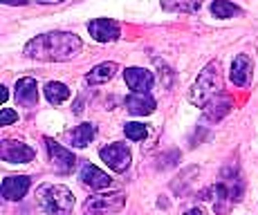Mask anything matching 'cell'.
<instances>
[{"instance_id":"1","label":"cell","mask_w":258,"mask_h":215,"mask_svg":"<svg viewBox=\"0 0 258 215\" xmlns=\"http://www.w3.org/2000/svg\"><path fill=\"white\" fill-rule=\"evenodd\" d=\"M83 43L77 34L70 32H47L41 36L32 38L25 45V56L34 58V61H45V63H63L72 61L79 52H81Z\"/></svg>"},{"instance_id":"2","label":"cell","mask_w":258,"mask_h":215,"mask_svg":"<svg viewBox=\"0 0 258 215\" xmlns=\"http://www.w3.org/2000/svg\"><path fill=\"white\" fill-rule=\"evenodd\" d=\"M218 94H222V74H220V65L211 61L198 74L196 83H193L191 92H188V101L198 108H205Z\"/></svg>"},{"instance_id":"3","label":"cell","mask_w":258,"mask_h":215,"mask_svg":"<svg viewBox=\"0 0 258 215\" xmlns=\"http://www.w3.org/2000/svg\"><path fill=\"white\" fill-rule=\"evenodd\" d=\"M43 215H70L74 208V195L63 184H45L36 193Z\"/></svg>"},{"instance_id":"4","label":"cell","mask_w":258,"mask_h":215,"mask_svg":"<svg viewBox=\"0 0 258 215\" xmlns=\"http://www.w3.org/2000/svg\"><path fill=\"white\" fill-rule=\"evenodd\" d=\"M126 204V195L123 193H110V195H94L88 197L83 204L86 213H117Z\"/></svg>"},{"instance_id":"5","label":"cell","mask_w":258,"mask_h":215,"mask_svg":"<svg viewBox=\"0 0 258 215\" xmlns=\"http://www.w3.org/2000/svg\"><path fill=\"white\" fill-rule=\"evenodd\" d=\"M99 157L106 162L108 168H112L115 173H126L131 166V151H128L126 144H110V146L101 148Z\"/></svg>"},{"instance_id":"6","label":"cell","mask_w":258,"mask_h":215,"mask_svg":"<svg viewBox=\"0 0 258 215\" xmlns=\"http://www.w3.org/2000/svg\"><path fill=\"white\" fill-rule=\"evenodd\" d=\"M88 32L97 43H115L121 36V25L112 18H94L88 23Z\"/></svg>"},{"instance_id":"7","label":"cell","mask_w":258,"mask_h":215,"mask_svg":"<svg viewBox=\"0 0 258 215\" xmlns=\"http://www.w3.org/2000/svg\"><path fill=\"white\" fill-rule=\"evenodd\" d=\"M0 157L9 164H27L36 157L34 148H29L27 144L23 141H14V139H5L0 144Z\"/></svg>"},{"instance_id":"8","label":"cell","mask_w":258,"mask_h":215,"mask_svg":"<svg viewBox=\"0 0 258 215\" xmlns=\"http://www.w3.org/2000/svg\"><path fill=\"white\" fill-rule=\"evenodd\" d=\"M45 148L49 153V159H52L54 168H56L58 173H70L74 166H77V157H74L72 151H68L66 146H61L58 141H54V139L45 137Z\"/></svg>"},{"instance_id":"9","label":"cell","mask_w":258,"mask_h":215,"mask_svg":"<svg viewBox=\"0 0 258 215\" xmlns=\"http://www.w3.org/2000/svg\"><path fill=\"white\" fill-rule=\"evenodd\" d=\"M29 186H32V179L27 175H9L7 179H3V197L9 199V202L23 199L27 195Z\"/></svg>"},{"instance_id":"10","label":"cell","mask_w":258,"mask_h":215,"mask_svg":"<svg viewBox=\"0 0 258 215\" xmlns=\"http://www.w3.org/2000/svg\"><path fill=\"white\" fill-rule=\"evenodd\" d=\"M123 79H126V86L131 88L133 92H140V94H146L148 90L153 88V81H155L153 72H148V69H144V67H126Z\"/></svg>"},{"instance_id":"11","label":"cell","mask_w":258,"mask_h":215,"mask_svg":"<svg viewBox=\"0 0 258 215\" xmlns=\"http://www.w3.org/2000/svg\"><path fill=\"white\" fill-rule=\"evenodd\" d=\"M251 58L247 56V54H238L234 58V63H231V69H229V79L231 83L238 88H247L251 81Z\"/></svg>"},{"instance_id":"12","label":"cell","mask_w":258,"mask_h":215,"mask_svg":"<svg viewBox=\"0 0 258 215\" xmlns=\"http://www.w3.org/2000/svg\"><path fill=\"white\" fill-rule=\"evenodd\" d=\"M79 179L83 182V186L92 188V191H103V188H108L112 184V179L103 171H99L97 166H92V164H83L81 173H79Z\"/></svg>"},{"instance_id":"13","label":"cell","mask_w":258,"mask_h":215,"mask_svg":"<svg viewBox=\"0 0 258 215\" xmlns=\"http://www.w3.org/2000/svg\"><path fill=\"white\" fill-rule=\"evenodd\" d=\"M14 97H16V101L21 103L25 108H34L38 103V86L34 79L25 77L21 81L16 83V92H14Z\"/></svg>"},{"instance_id":"14","label":"cell","mask_w":258,"mask_h":215,"mask_svg":"<svg viewBox=\"0 0 258 215\" xmlns=\"http://www.w3.org/2000/svg\"><path fill=\"white\" fill-rule=\"evenodd\" d=\"M155 99L151 97V94H140V92H133L131 97L126 99V110L131 114H135V117H144V114H151L153 110H155Z\"/></svg>"},{"instance_id":"15","label":"cell","mask_w":258,"mask_h":215,"mask_svg":"<svg viewBox=\"0 0 258 215\" xmlns=\"http://www.w3.org/2000/svg\"><path fill=\"white\" fill-rule=\"evenodd\" d=\"M115 72H117V63H99L97 67H92L90 72L86 74V83H90V86L106 83L115 77Z\"/></svg>"},{"instance_id":"16","label":"cell","mask_w":258,"mask_h":215,"mask_svg":"<svg viewBox=\"0 0 258 215\" xmlns=\"http://www.w3.org/2000/svg\"><path fill=\"white\" fill-rule=\"evenodd\" d=\"M94 134H97L94 123H81V126H77L70 132V141H72L74 148H86L94 139Z\"/></svg>"},{"instance_id":"17","label":"cell","mask_w":258,"mask_h":215,"mask_svg":"<svg viewBox=\"0 0 258 215\" xmlns=\"http://www.w3.org/2000/svg\"><path fill=\"white\" fill-rule=\"evenodd\" d=\"M70 88L66 86V83H58V81H49L45 86V97L47 101L52 103V106H61L63 101H68L70 99Z\"/></svg>"},{"instance_id":"18","label":"cell","mask_w":258,"mask_h":215,"mask_svg":"<svg viewBox=\"0 0 258 215\" xmlns=\"http://www.w3.org/2000/svg\"><path fill=\"white\" fill-rule=\"evenodd\" d=\"M164 12H180V14H193L202 7L205 0H160Z\"/></svg>"},{"instance_id":"19","label":"cell","mask_w":258,"mask_h":215,"mask_svg":"<svg viewBox=\"0 0 258 215\" xmlns=\"http://www.w3.org/2000/svg\"><path fill=\"white\" fill-rule=\"evenodd\" d=\"M229 106H231L229 99L222 97V94H218L216 99H211V101L205 106V117H207V119H211V121H213V119L218 121V119H220L222 114L229 112Z\"/></svg>"},{"instance_id":"20","label":"cell","mask_w":258,"mask_h":215,"mask_svg":"<svg viewBox=\"0 0 258 215\" xmlns=\"http://www.w3.org/2000/svg\"><path fill=\"white\" fill-rule=\"evenodd\" d=\"M211 14L216 18H234L240 14V9L229 0H213L211 3Z\"/></svg>"},{"instance_id":"21","label":"cell","mask_w":258,"mask_h":215,"mask_svg":"<svg viewBox=\"0 0 258 215\" xmlns=\"http://www.w3.org/2000/svg\"><path fill=\"white\" fill-rule=\"evenodd\" d=\"M123 132H126V137L133 139V141H144V137H146V126L137 123V121H131L123 126Z\"/></svg>"},{"instance_id":"22","label":"cell","mask_w":258,"mask_h":215,"mask_svg":"<svg viewBox=\"0 0 258 215\" xmlns=\"http://www.w3.org/2000/svg\"><path fill=\"white\" fill-rule=\"evenodd\" d=\"M14 121H18V112H14L12 108H3V112H0V126H12Z\"/></svg>"},{"instance_id":"23","label":"cell","mask_w":258,"mask_h":215,"mask_svg":"<svg viewBox=\"0 0 258 215\" xmlns=\"http://www.w3.org/2000/svg\"><path fill=\"white\" fill-rule=\"evenodd\" d=\"M184 215H207V213L202 211V208H198V206H196V208H188V211H186Z\"/></svg>"},{"instance_id":"24","label":"cell","mask_w":258,"mask_h":215,"mask_svg":"<svg viewBox=\"0 0 258 215\" xmlns=\"http://www.w3.org/2000/svg\"><path fill=\"white\" fill-rule=\"evenodd\" d=\"M5 5H27V0H3Z\"/></svg>"},{"instance_id":"25","label":"cell","mask_w":258,"mask_h":215,"mask_svg":"<svg viewBox=\"0 0 258 215\" xmlns=\"http://www.w3.org/2000/svg\"><path fill=\"white\" fill-rule=\"evenodd\" d=\"M7 99H9V92H7V88H3V92H0V101H7Z\"/></svg>"},{"instance_id":"26","label":"cell","mask_w":258,"mask_h":215,"mask_svg":"<svg viewBox=\"0 0 258 215\" xmlns=\"http://www.w3.org/2000/svg\"><path fill=\"white\" fill-rule=\"evenodd\" d=\"M36 3H41V5H52V3H61V0H36Z\"/></svg>"}]
</instances>
